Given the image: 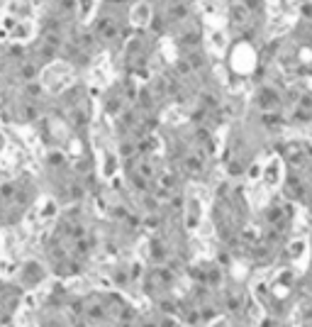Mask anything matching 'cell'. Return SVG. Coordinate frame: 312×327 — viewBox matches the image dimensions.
<instances>
[{"mask_svg":"<svg viewBox=\"0 0 312 327\" xmlns=\"http://www.w3.org/2000/svg\"><path fill=\"white\" fill-rule=\"evenodd\" d=\"M100 230L95 220L81 208V203L66 205L44 242L47 269L56 276H76L88 269L98 252Z\"/></svg>","mask_w":312,"mask_h":327,"instance_id":"cell-1","label":"cell"},{"mask_svg":"<svg viewBox=\"0 0 312 327\" xmlns=\"http://www.w3.org/2000/svg\"><path fill=\"white\" fill-rule=\"evenodd\" d=\"M42 179L47 191L64 208L83 203L95 188L93 154H66L47 149L42 161Z\"/></svg>","mask_w":312,"mask_h":327,"instance_id":"cell-2","label":"cell"},{"mask_svg":"<svg viewBox=\"0 0 312 327\" xmlns=\"http://www.w3.org/2000/svg\"><path fill=\"white\" fill-rule=\"evenodd\" d=\"M166 164L173 169V174L185 181H205L212 171L215 149L210 142V129L200 122L178 125L164 134Z\"/></svg>","mask_w":312,"mask_h":327,"instance_id":"cell-3","label":"cell"},{"mask_svg":"<svg viewBox=\"0 0 312 327\" xmlns=\"http://www.w3.org/2000/svg\"><path fill=\"white\" fill-rule=\"evenodd\" d=\"M61 310H66L69 322H132L137 310L117 293L93 291L83 295H66Z\"/></svg>","mask_w":312,"mask_h":327,"instance_id":"cell-4","label":"cell"},{"mask_svg":"<svg viewBox=\"0 0 312 327\" xmlns=\"http://www.w3.org/2000/svg\"><path fill=\"white\" fill-rule=\"evenodd\" d=\"M212 220L222 242L239 252L249 232V208L241 188L232 183H222L212 203Z\"/></svg>","mask_w":312,"mask_h":327,"instance_id":"cell-5","label":"cell"},{"mask_svg":"<svg viewBox=\"0 0 312 327\" xmlns=\"http://www.w3.org/2000/svg\"><path fill=\"white\" fill-rule=\"evenodd\" d=\"M280 159L285 169L283 193L312 213V144L302 139H290L280 146Z\"/></svg>","mask_w":312,"mask_h":327,"instance_id":"cell-6","label":"cell"},{"mask_svg":"<svg viewBox=\"0 0 312 327\" xmlns=\"http://www.w3.org/2000/svg\"><path fill=\"white\" fill-rule=\"evenodd\" d=\"M39 196V183L30 174H0V230L15 227L27 218Z\"/></svg>","mask_w":312,"mask_h":327,"instance_id":"cell-7","label":"cell"}]
</instances>
